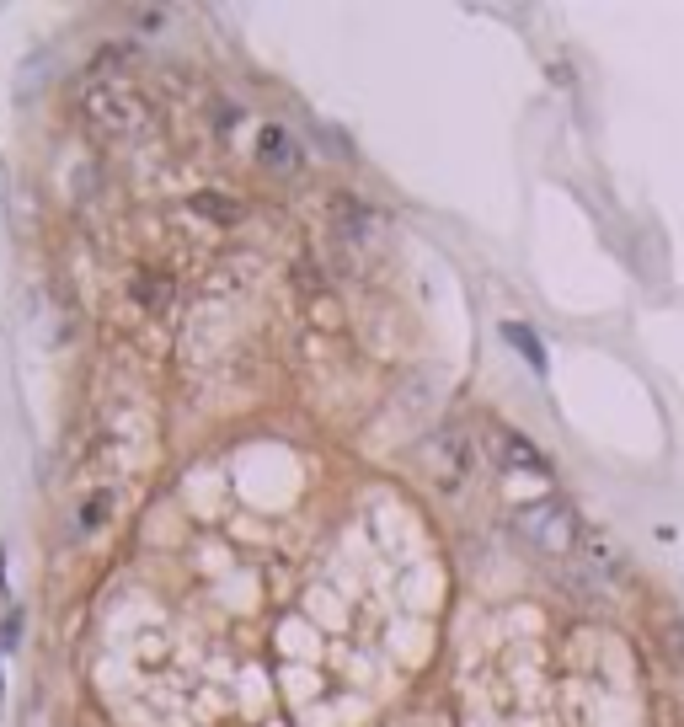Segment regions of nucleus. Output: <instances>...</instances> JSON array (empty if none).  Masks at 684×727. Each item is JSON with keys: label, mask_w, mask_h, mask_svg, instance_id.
<instances>
[{"label": "nucleus", "mask_w": 684, "mask_h": 727, "mask_svg": "<svg viewBox=\"0 0 684 727\" xmlns=\"http://www.w3.org/2000/svg\"><path fill=\"white\" fill-rule=\"evenodd\" d=\"M503 337H508V343L519 348V353H524V359H530L535 369H546V353H540V343H535V337L519 327V321H508V327H503Z\"/></svg>", "instance_id": "7ed1b4c3"}, {"label": "nucleus", "mask_w": 684, "mask_h": 727, "mask_svg": "<svg viewBox=\"0 0 684 727\" xmlns=\"http://www.w3.org/2000/svg\"><path fill=\"white\" fill-rule=\"evenodd\" d=\"M519 524L530 530L546 551H562V546H572V514L562 503H540V508H524L519 514Z\"/></svg>", "instance_id": "f257e3e1"}, {"label": "nucleus", "mask_w": 684, "mask_h": 727, "mask_svg": "<svg viewBox=\"0 0 684 727\" xmlns=\"http://www.w3.org/2000/svg\"><path fill=\"white\" fill-rule=\"evenodd\" d=\"M257 156L268 161V166H278V172H284V166L294 161V145H289V134H284V129H273V123H268V129L257 134Z\"/></svg>", "instance_id": "f03ea898"}]
</instances>
